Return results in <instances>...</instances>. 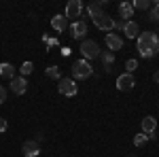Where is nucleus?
Segmentation results:
<instances>
[{
	"label": "nucleus",
	"instance_id": "nucleus-1",
	"mask_svg": "<svg viewBox=\"0 0 159 157\" xmlns=\"http://www.w3.org/2000/svg\"><path fill=\"white\" fill-rule=\"evenodd\" d=\"M136 45L142 58H155L159 53V36L153 32H142L136 38Z\"/></svg>",
	"mask_w": 159,
	"mask_h": 157
},
{
	"label": "nucleus",
	"instance_id": "nucleus-2",
	"mask_svg": "<svg viewBox=\"0 0 159 157\" xmlns=\"http://www.w3.org/2000/svg\"><path fill=\"white\" fill-rule=\"evenodd\" d=\"M93 74V66L87 60H79L72 64V76L74 79H89Z\"/></svg>",
	"mask_w": 159,
	"mask_h": 157
},
{
	"label": "nucleus",
	"instance_id": "nucleus-3",
	"mask_svg": "<svg viewBox=\"0 0 159 157\" xmlns=\"http://www.w3.org/2000/svg\"><path fill=\"white\" fill-rule=\"evenodd\" d=\"M81 53H83V60H96L100 58V47L96 40H91V38H85L83 43H81Z\"/></svg>",
	"mask_w": 159,
	"mask_h": 157
},
{
	"label": "nucleus",
	"instance_id": "nucleus-4",
	"mask_svg": "<svg viewBox=\"0 0 159 157\" xmlns=\"http://www.w3.org/2000/svg\"><path fill=\"white\" fill-rule=\"evenodd\" d=\"M57 89H60L61 96H76V91H79V87L74 83V79H68V76H61L60 79V85H57Z\"/></svg>",
	"mask_w": 159,
	"mask_h": 157
},
{
	"label": "nucleus",
	"instance_id": "nucleus-5",
	"mask_svg": "<svg viewBox=\"0 0 159 157\" xmlns=\"http://www.w3.org/2000/svg\"><path fill=\"white\" fill-rule=\"evenodd\" d=\"M81 15H83V2L81 0H68L64 17L66 19H74V17H81Z\"/></svg>",
	"mask_w": 159,
	"mask_h": 157
},
{
	"label": "nucleus",
	"instance_id": "nucleus-6",
	"mask_svg": "<svg viewBox=\"0 0 159 157\" xmlns=\"http://www.w3.org/2000/svg\"><path fill=\"white\" fill-rule=\"evenodd\" d=\"M93 24H96V28L104 30V32H112V30H115V19H112L110 15H106V13L93 17Z\"/></svg>",
	"mask_w": 159,
	"mask_h": 157
},
{
	"label": "nucleus",
	"instance_id": "nucleus-7",
	"mask_svg": "<svg viewBox=\"0 0 159 157\" xmlns=\"http://www.w3.org/2000/svg\"><path fill=\"white\" fill-rule=\"evenodd\" d=\"M134 85H136L134 74L123 72V74H119V76H117V89H119V91H129Z\"/></svg>",
	"mask_w": 159,
	"mask_h": 157
},
{
	"label": "nucleus",
	"instance_id": "nucleus-8",
	"mask_svg": "<svg viewBox=\"0 0 159 157\" xmlns=\"http://www.w3.org/2000/svg\"><path fill=\"white\" fill-rule=\"evenodd\" d=\"M104 40H106V47H108L112 53H115V51H119V49H123V38L119 36L117 32H108Z\"/></svg>",
	"mask_w": 159,
	"mask_h": 157
},
{
	"label": "nucleus",
	"instance_id": "nucleus-9",
	"mask_svg": "<svg viewBox=\"0 0 159 157\" xmlns=\"http://www.w3.org/2000/svg\"><path fill=\"white\" fill-rule=\"evenodd\" d=\"M25 89H28V81H25V76H13V79H11V91L15 94V96L25 94Z\"/></svg>",
	"mask_w": 159,
	"mask_h": 157
},
{
	"label": "nucleus",
	"instance_id": "nucleus-10",
	"mask_svg": "<svg viewBox=\"0 0 159 157\" xmlns=\"http://www.w3.org/2000/svg\"><path fill=\"white\" fill-rule=\"evenodd\" d=\"M87 34V24L85 21H74L72 25H70V36L76 38V40H81V38H85Z\"/></svg>",
	"mask_w": 159,
	"mask_h": 157
},
{
	"label": "nucleus",
	"instance_id": "nucleus-11",
	"mask_svg": "<svg viewBox=\"0 0 159 157\" xmlns=\"http://www.w3.org/2000/svg\"><path fill=\"white\" fill-rule=\"evenodd\" d=\"M21 151H24L25 157H36L40 153V145H38V140H25Z\"/></svg>",
	"mask_w": 159,
	"mask_h": 157
},
{
	"label": "nucleus",
	"instance_id": "nucleus-12",
	"mask_svg": "<svg viewBox=\"0 0 159 157\" xmlns=\"http://www.w3.org/2000/svg\"><path fill=\"white\" fill-rule=\"evenodd\" d=\"M140 127H142L144 134H155V130H157V119L148 115V117H144V119L140 121Z\"/></svg>",
	"mask_w": 159,
	"mask_h": 157
},
{
	"label": "nucleus",
	"instance_id": "nucleus-13",
	"mask_svg": "<svg viewBox=\"0 0 159 157\" xmlns=\"http://www.w3.org/2000/svg\"><path fill=\"white\" fill-rule=\"evenodd\" d=\"M51 28H53L55 32H64V30L68 28V19H66L64 15H53V17H51Z\"/></svg>",
	"mask_w": 159,
	"mask_h": 157
},
{
	"label": "nucleus",
	"instance_id": "nucleus-14",
	"mask_svg": "<svg viewBox=\"0 0 159 157\" xmlns=\"http://www.w3.org/2000/svg\"><path fill=\"white\" fill-rule=\"evenodd\" d=\"M102 7H106V0H98V2L87 4V15H89L91 19L98 17V15H102Z\"/></svg>",
	"mask_w": 159,
	"mask_h": 157
},
{
	"label": "nucleus",
	"instance_id": "nucleus-15",
	"mask_svg": "<svg viewBox=\"0 0 159 157\" xmlns=\"http://www.w3.org/2000/svg\"><path fill=\"white\" fill-rule=\"evenodd\" d=\"M123 34H125L127 38H138V34H140V28H138V24H136V21H125Z\"/></svg>",
	"mask_w": 159,
	"mask_h": 157
},
{
	"label": "nucleus",
	"instance_id": "nucleus-16",
	"mask_svg": "<svg viewBox=\"0 0 159 157\" xmlns=\"http://www.w3.org/2000/svg\"><path fill=\"white\" fill-rule=\"evenodd\" d=\"M119 15L123 17V21H129V17H134V7H132V2H121V4H119Z\"/></svg>",
	"mask_w": 159,
	"mask_h": 157
},
{
	"label": "nucleus",
	"instance_id": "nucleus-17",
	"mask_svg": "<svg viewBox=\"0 0 159 157\" xmlns=\"http://www.w3.org/2000/svg\"><path fill=\"white\" fill-rule=\"evenodd\" d=\"M100 60L104 64V70L110 72V70H112V62H115V53H112V51H102V53H100Z\"/></svg>",
	"mask_w": 159,
	"mask_h": 157
},
{
	"label": "nucleus",
	"instance_id": "nucleus-18",
	"mask_svg": "<svg viewBox=\"0 0 159 157\" xmlns=\"http://www.w3.org/2000/svg\"><path fill=\"white\" fill-rule=\"evenodd\" d=\"M0 76H4V79H13V76H15V66L9 64V62H2V64H0Z\"/></svg>",
	"mask_w": 159,
	"mask_h": 157
},
{
	"label": "nucleus",
	"instance_id": "nucleus-19",
	"mask_svg": "<svg viewBox=\"0 0 159 157\" xmlns=\"http://www.w3.org/2000/svg\"><path fill=\"white\" fill-rule=\"evenodd\" d=\"M45 74H47L49 79H57V81L61 79V72H60L57 66H47V68H45Z\"/></svg>",
	"mask_w": 159,
	"mask_h": 157
},
{
	"label": "nucleus",
	"instance_id": "nucleus-20",
	"mask_svg": "<svg viewBox=\"0 0 159 157\" xmlns=\"http://www.w3.org/2000/svg\"><path fill=\"white\" fill-rule=\"evenodd\" d=\"M147 142H148V134L140 132V134H136V136H134V145L136 146H144Z\"/></svg>",
	"mask_w": 159,
	"mask_h": 157
},
{
	"label": "nucleus",
	"instance_id": "nucleus-21",
	"mask_svg": "<svg viewBox=\"0 0 159 157\" xmlns=\"http://www.w3.org/2000/svg\"><path fill=\"white\" fill-rule=\"evenodd\" d=\"M132 7H134V11H136V9H138V11H144V9L151 7V0H134Z\"/></svg>",
	"mask_w": 159,
	"mask_h": 157
},
{
	"label": "nucleus",
	"instance_id": "nucleus-22",
	"mask_svg": "<svg viewBox=\"0 0 159 157\" xmlns=\"http://www.w3.org/2000/svg\"><path fill=\"white\" fill-rule=\"evenodd\" d=\"M32 70H34L32 62H24V64H21V68H19V72H21V76H25V74H30Z\"/></svg>",
	"mask_w": 159,
	"mask_h": 157
},
{
	"label": "nucleus",
	"instance_id": "nucleus-23",
	"mask_svg": "<svg viewBox=\"0 0 159 157\" xmlns=\"http://www.w3.org/2000/svg\"><path fill=\"white\" fill-rule=\"evenodd\" d=\"M136 68H138V62L136 60H127L125 62V70H127V74H134Z\"/></svg>",
	"mask_w": 159,
	"mask_h": 157
},
{
	"label": "nucleus",
	"instance_id": "nucleus-24",
	"mask_svg": "<svg viewBox=\"0 0 159 157\" xmlns=\"http://www.w3.org/2000/svg\"><path fill=\"white\" fill-rule=\"evenodd\" d=\"M148 19H155V21H159V2H155V4H153V9H151V15H148Z\"/></svg>",
	"mask_w": 159,
	"mask_h": 157
},
{
	"label": "nucleus",
	"instance_id": "nucleus-25",
	"mask_svg": "<svg viewBox=\"0 0 159 157\" xmlns=\"http://www.w3.org/2000/svg\"><path fill=\"white\" fill-rule=\"evenodd\" d=\"M43 40H45V43H47V47H57V45H60V43H57V38H49V36H43Z\"/></svg>",
	"mask_w": 159,
	"mask_h": 157
},
{
	"label": "nucleus",
	"instance_id": "nucleus-26",
	"mask_svg": "<svg viewBox=\"0 0 159 157\" xmlns=\"http://www.w3.org/2000/svg\"><path fill=\"white\" fill-rule=\"evenodd\" d=\"M4 102H7V89H4V87L0 85V106H2Z\"/></svg>",
	"mask_w": 159,
	"mask_h": 157
},
{
	"label": "nucleus",
	"instance_id": "nucleus-27",
	"mask_svg": "<svg viewBox=\"0 0 159 157\" xmlns=\"http://www.w3.org/2000/svg\"><path fill=\"white\" fill-rule=\"evenodd\" d=\"M123 28H125V21H123V19H119V21L115 19V30H121L123 32Z\"/></svg>",
	"mask_w": 159,
	"mask_h": 157
},
{
	"label": "nucleus",
	"instance_id": "nucleus-28",
	"mask_svg": "<svg viewBox=\"0 0 159 157\" xmlns=\"http://www.w3.org/2000/svg\"><path fill=\"white\" fill-rule=\"evenodd\" d=\"M7 127H9V123H7V119H2V117H0V134L4 132Z\"/></svg>",
	"mask_w": 159,
	"mask_h": 157
},
{
	"label": "nucleus",
	"instance_id": "nucleus-29",
	"mask_svg": "<svg viewBox=\"0 0 159 157\" xmlns=\"http://www.w3.org/2000/svg\"><path fill=\"white\" fill-rule=\"evenodd\" d=\"M70 53H72V49H70V47H61V55H64V58H68Z\"/></svg>",
	"mask_w": 159,
	"mask_h": 157
},
{
	"label": "nucleus",
	"instance_id": "nucleus-30",
	"mask_svg": "<svg viewBox=\"0 0 159 157\" xmlns=\"http://www.w3.org/2000/svg\"><path fill=\"white\" fill-rule=\"evenodd\" d=\"M153 81H155V83H159V70L155 74H153Z\"/></svg>",
	"mask_w": 159,
	"mask_h": 157
}]
</instances>
